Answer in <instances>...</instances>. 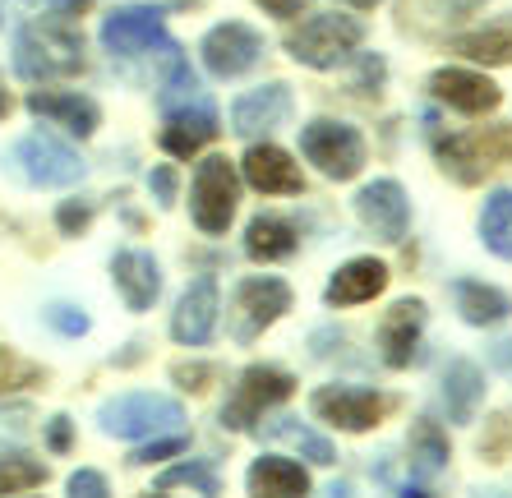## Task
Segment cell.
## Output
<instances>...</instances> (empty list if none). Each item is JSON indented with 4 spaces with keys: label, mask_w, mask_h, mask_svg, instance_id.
Instances as JSON below:
<instances>
[{
    "label": "cell",
    "mask_w": 512,
    "mask_h": 498,
    "mask_svg": "<svg viewBox=\"0 0 512 498\" xmlns=\"http://www.w3.org/2000/svg\"><path fill=\"white\" fill-rule=\"evenodd\" d=\"M245 485H250V498H310V471L291 457H259Z\"/></svg>",
    "instance_id": "obj_23"
},
{
    "label": "cell",
    "mask_w": 512,
    "mask_h": 498,
    "mask_svg": "<svg viewBox=\"0 0 512 498\" xmlns=\"http://www.w3.org/2000/svg\"><path fill=\"white\" fill-rule=\"evenodd\" d=\"M56 222H60V231L65 236H79L88 222H93V203H60V213H56Z\"/></svg>",
    "instance_id": "obj_39"
},
{
    "label": "cell",
    "mask_w": 512,
    "mask_h": 498,
    "mask_svg": "<svg viewBox=\"0 0 512 498\" xmlns=\"http://www.w3.org/2000/svg\"><path fill=\"white\" fill-rule=\"evenodd\" d=\"M33 383H42V369H37L33 360L14 356L10 346H0V392H14V388H33Z\"/></svg>",
    "instance_id": "obj_34"
},
{
    "label": "cell",
    "mask_w": 512,
    "mask_h": 498,
    "mask_svg": "<svg viewBox=\"0 0 512 498\" xmlns=\"http://www.w3.org/2000/svg\"><path fill=\"white\" fill-rule=\"evenodd\" d=\"M217 328V282L213 277H199V282L185 286V296L176 300V314H171V337L180 346H203Z\"/></svg>",
    "instance_id": "obj_16"
},
{
    "label": "cell",
    "mask_w": 512,
    "mask_h": 498,
    "mask_svg": "<svg viewBox=\"0 0 512 498\" xmlns=\"http://www.w3.org/2000/svg\"><path fill=\"white\" fill-rule=\"evenodd\" d=\"M429 93L439 97L443 107L462 111V116H485V111H494L503 102L499 83L485 79V74H476V70H434Z\"/></svg>",
    "instance_id": "obj_15"
},
{
    "label": "cell",
    "mask_w": 512,
    "mask_h": 498,
    "mask_svg": "<svg viewBox=\"0 0 512 498\" xmlns=\"http://www.w3.org/2000/svg\"><path fill=\"white\" fill-rule=\"evenodd\" d=\"M480 240L489 254L512 263V190H494L480 208Z\"/></svg>",
    "instance_id": "obj_29"
},
{
    "label": "cell",
    "mask_w": 512,
    "mask_h": 498,
    "mask_svg": "<svg viewBox=\"0 0 512 498\" xmlns=\"http://www.w3.org/2000/svg\"><path fill=\"white\" fill-rule=\"evenodd\" d=\"M185 448H190L185 434H171V439H153V443H143V448H134L130 462L134 466H153V462H167V457H180Z\"/></svg>",
    "instance_id": "obj_35"
},
{
    "label": "cell",
    "mask_w": 512,
    "mask_h": 498,
    "mask_svg": "<svg viewBox=\"0 0 512 498\" xmlns=\"http://www.w3.org/2000/svg\"><path fill=\"white\" fill-rule=\"evenodd\" d=\"M47 480V466L33 462V457H0V494H24V489L42 485Z\"/></svg>",
    "instance_id": "obj_31"
},
{
    "label": "cell",
    "mask_w": 512,
    "mask_h": 498,
    "mask_svg": "<svg viewBox=\"0 0 512 498\" xmlns=\"http://www.w3.org/2000/svg\"><path fill=\"white\" fill-rule=\"evenodd\" d=\"M84 5H88V0H51V10H56V14H79Z\"/></svg>",
    "instance_id": "obj_46"
},
{
    "label": "cell",
    "mask_w": 512,
    "mask_h": 498,
    "mask_svg": "<svg viewBox=\"0 0 512 498\" xmlns=\"http://www.w3.org/2000/svg\"><path fill=\"white\" fill-rule=\"evenodd\" d=\"M28 111L42 116V120H51V125H60V130L79 134V139H88V134L102 125V111H97L93 97L60 93V88H37V93H28Z\"/></svg>",
    "instance_id": "obj_19"
},
{
    "label": "cell",
    "mask_w": 512,
    "mask_h": 498,
    "mask_svg": "<svg viewBox=\"0 0 512 498\" xmlns=\"http://www.w3.org/2000/svg\"><path fill=\"white\" fill-rule=\"evenodd\" d=\"M300 153L328 180H356L360 166H365V139L346 120H310L300 130Z\"/></svg>",
    "instance_id": "obj_8"
},
{
    "label": "cell",
    "mask_w": 512,
    "mask_h": 498,
    "mask_svg": "<svg viewBox=\"0 0 512 498\" xmlns=\"http://www.w3.org/2000/svg\"><path fill=\"white\" fill-rule=\"evenodd\" d=\"M148 498H162V494H148Z\"/></svg>",
    "instance_id": "obj_52"
},
{
    "label": "cell",
    "mask_w": 512,
    "mask_h": 498,
    "mask_svg": "<svg viewBox=\"0 0 512 498\" xmlns=\"http://www.w3.org/2000/svg\"><path fill=\"white\" fill-rule=\"evenodd\" d=\"M162 489H171V485H194L203 498H217L222 494V485H217V471L208 462H185V466H171L162 480H157Z\"/></svg>",
    "instance_id": "obj_33"
},
{
    "label": "cell",
    "mask_w": 512,
    "mask_h": 498,
    "mask_svg": "<svg viewBox=\"0 0 512 498\" xmlns=\"http://www.w3.org/2000/svg\"><path fill=\"white\" fill-rule=\"evenodd\" d=\"M453 300H457V314H462L471 328H499V323L512 319L508 291H499V286H489V282H476V277H457Z\"/></svg>",
    "instance_id": "obj_21"
},
{
    "label": "cell",
    "mask_w": 512,
    "mask_h": 498,
    "mask_svg": "<svg viewBox=\"0 0 512 498\" xmlns=\"http://www.w3.org/2000/svg\"><path fill=\"white\" fill-rule=\"evenodd\" d=\"M291 309V286L282 277H245L236 286V309H231V332H236L240 346H250L263 328H273Z\"/></svg>",
    "instance_id": "obj_11"
},
{
    "label": "cell",
    "mask_w": 512,
    "mask_h": 498,
    "mask_svg": "<svg viewBox=\"0 0 512 498\" xmlns=\"http://www.w3.org/2000/svg\"><path fill=\"white\" fill-rule=\"evenodd\" d=\"M485 402V369L476 360H453L443 369V406H448V420L457 425H471Z\"/></svg>",
    "instance_id": "obj_24"
},
{
    "label": "cell",
    "mask_w": 512,
    "mask_h": 498,
    "mask_svg": "<svg viewBox=\"0 0 512 498\" xmlns=\"http://www.w3.org/2000/svg\"><path fill=\"white\" fill-rule=\"evenodd\" d=\"M383 286H388V268L379 259H351L333 273L323 296H328V305H365V300L379 296Z\"/></svg>",
    "instance_id": "obj_25"
},
{
    "label": "cell",
    "mask_w": 512,
    "mask_h": 498,
    "mask_svg": "<svg viewBox=\"0 0 512 498\" xmlns=\"http://www.w3.org/2000/svg\"><path fill=\"white\" fill-rule=\"evenodd\" d=\"M425 332V305L420 300H397L379 323V356L388 369H406Z\"/></svg>",
    "instance_id": "obj_17"
},
{
    "label": "cell",
    "mask_w": 512,
    "mask_h": 498,
    "mask_svg": "<svg viewBox=\"0 0 512 498\" xmlns=\"http://www.w3.org/2000/svg\"><path fill=\"white\" fill-rule=\"evenodd\" d=\"M268 14H277V19H296L300 10H305V0H259Z\"/></svg>",
    "instance_id": "obj_44"
},
{
    "label": "cell",
    "mask_w": 512,
    "mask_h": 498,
    "mask_svg": "<svg viewBox=\"0 0 512 498\" xmlns=\"http://www.w3.org/2000/svg\"><path fill=\"white\" fill-rule=\"evenodd\" d=\"M291 392H296V379H291L282 365H250V369H240V379L231 383V397L222 402V425L245 434V429L259 425L273 406H282Z\"/></svg>",
    "instance_id": "obj_4"
},
{
    "label": "cell",
    "mask_w": 512,
    "mask_h": 498,
    "mask_svg": "<svg viewBox=\"0 0 512 498\" xmlns=\"http://www.w3.org/2000/svg\"><path fill=\"white\" fill-rule=\"evenodd\" d=\"M14 70L24 74L28 83L79 74L84 70V37L74 33L65 19L19 28V37H14Z\"/></svg>",
    "instance_id": "obj_1"
},
{
    "label": "cell",
    "mask_w": 512,
    "mask_h": 498,
    "mask_svg": "<svg viewBox=\"0 0 512 498\" xmlns=\"http://www.w3.org/2000/svg\"><path fill=\"white\" fill-rule=\"evenodd\" d=\"M494 360H499V365H508V369H512V342H499V351H494Z\"/></svg>",
    "instance_id": "obj_48"
},
{
    "label": "cell",
    "mask_w": 512,
    "mask_h": 498,
    "mask_svg": "<svg viewBox=\"0 0 512 498\" xmlns=\"http://www.w3.org/2000/svg\"><path fill=\"white\" fill-rule=\"evenodd\" d=\"M245 180H250L259 194H300L305 190V176H300V166L291 162V153H282L277 143H254L245 162H240Z\"/></svg>",
    "instance_id": "obj_20"
},
{
    "label": "cell",
    "mask_w": 512,
    "mask_h": 498,
    "mask_svg": "<svg viewBox=\"0 0 512 498\" xmlns=\"http://www.w3.org/2000/svg\"><path fill=\"white\" fill-rule=\"evenodd\" d=\"M217 111L208 107V102H194L190 107H180L167 116V125H162V148H167L171 157H194L208 139H217Z\"/></svg>",
    "instance_id": "obj_22"
},
{
    "label": "cell",
    "mask_w": 512,
    "mask_h": 498,
    "mask_svg": "<svg viewBox=\"0 0 512 498\" xmlns=\"http://www.w3.org/2000/svg\"><path fill=\"white\" fill-rule=\"evenodd\" d=\"M485 0H439V10L443 14H453V19H462V14H471V10H480Z\"/></svg>",
    "instance_id": "obj_45"
},
{
    "label": "cell",
    "mask_w": 512,
    "mask_h": 498,
    "mask_svg": "<svg viewBox=\"0 0 512 498\" xmlns=\"http://www.w3.org/2000/svg\"><path fill=\"white\" fill-rule=\"evenodd\" d=\"M199 56H203V65H208V74H217V79H236V74L254 70V65L263 60V37L254 33L250 24L227 19V24H213L208 33H203Z\"/></svg>",
    "instance_id": "obj_12"
},
{
    "label": "cell",
    "mask_w": 512,
    "mask_h": 498,
    "mask_svg": "<svg viewBox=\"0 0 512 498\" xmlns=\"http://www.w3.org/2000/svg\"><path fill=\"white\" fill-rule=\"evenodd\" d=\"M148 190L157 194L162 208H171V203H176V171H171V166H153V171H148Z\"/></svg>",
    "instance_id": "obj_41"
},
{
    "label": "cell",
    "mask_w": 512,
    "mask_h": 498,
    "mask_svg": "<svg viewBox=\"0 0 512 498\" xmlns=\"http://www.w3.org/2000/svg\"><path fill=\"white\" fill-rule=\"evenodd\" d=\"M268 434H277V439H291L296 443L310 462H319V466H333L337 462V452H333V443L323 439V434H314V429H305V425H291V420H282V425H273Z\"/></svg>",
    "instance_id": "obj_32"
},
{
    "label": "cell",
    "mask_w": 512,
    "mask_h": 498,
    "mask_svg": "<svg viewBox=\"0 0 512 498\" xmlns=\"http://www.w3.org/2000/svg\"><path fill=\"white\" fill-rule=\"evenodd\" d=\"M356 213L379 240H402L411 226V199L397 180H374L356 194Z\"/></svg>",
    "instance_id": "obj_14"
},
{
    "label": "cell",
    "mask_w": 512,
    "mask_h": 498,
    "mask_svg": "<svg viewBox=\"0 0 512 498\" xmlns=\"http://www.w3.org/2000/svg\"><path fill=\"white\" fill-rule=\"evenodd\" d=\"M5 111H10V97H5V88H0V116H5Z\"/></svg>",
    "instance_id": "obj_51"
},
{
    "label": "cell",
    "mask_w": 512,
    "mask_h": 498,
    "mask_svg": "<svg viewBox=\"0 0 512 498\" xmlns=\"http://www.w3.org/2000/svg\"><path fill=\"white\" fill-rule=\"evenodd\" d=\"M508 439H512V415H494V420H489V434L480 439V452H485L489 462H499L503 452H508Z\"/></svg>",
    "instance_id": "obj_37"
},
{
    "label": "cell",
    "mask_w": 512,
    "mask_h": 498,
    "mask_svg": "<svg viewBox=\"0 0 512 498\" xmlns=\"http://www.w3.org/2000/svg\"><path fill=\"white\" fill-rule=\"evenodd\" d=\"M296 245H300L296 226L286 222V217H273V213H259L250 222V231H245V254H250V259H259V263L291 259V254H296Z\"/></svg>",
    "instance_id": "obj_26"
},
{
    "label": "cell",
    "mask_w": 512,
    "mask_h": 498,
    "mask_svg": "<svg viewBox=\"0 0 512 498\" xmlns=\"http://www.w3.org/2000/svg\"><path fill=\"white\" fill-rule=\"evenodd\" d=\"M190 102H199V74L190 70V60H171V74H167V88L157 93V107L167 111H180V107H190Z\"/></svg>",
    "instance_id": "obj_30"
},
{
    "label": "cell",
    "mask_w": 512,
    "mask_h": 498,
    "mask_svg": "<svg viewBox=\"0 0 512 498\" xmlns=\"http://www.w3.org/2000/svg\"><path fill=\"white\" fill-rule=\"evenodd\" d=\"M33 411L28 406H0V439H24Z\"/></svg>",
    "instance_id": "obj_40"
},
{
    "label": "cell",
    "mask_w": 512,
    "mask_h": 498,
    "mask_svg": "<svg viewBox=\"0 0 512 498\" xmlns=\"http://www.w3.org/2000/svg\"><path fill=\"white\" fill-rule=\"evenodd\" d=\"M494 498H499V494H494Z\"/></svg>",
    "instance_id": "obj_53"
},
{
    "label": "cell",
    "mask_w": 512,
    "mask_h": 498,
    "mask_svg": "<svg viewBox=\"0 0 512 498\" xmlns=\"http://www.w3.org/2000/svg\"><path fill=\"white\" fill-rule=\"evenodd\" d=\"M406 448H411V475H420V480H429L434 471H443V466H448V457H453L448 434H443L434 420H416V425H411Z\"/></svg>",
    "instance_id": "obj_28"
},
{
    "label": "cell",
    "mask_w": 512,
    "mask_h": 498,
    "mask_svg": "<svg viewBox=\"0 0 512 498\" xmlns=\"http://www.w3.org/2000/svg\"><path fill=\"white\" fill-rule=\"evenodd\" d=\"M97 420H102V434H111V439H162V434H176L185 411L167 392H125V397L102 406Z\"/></svg>",
    "instance_id": "obj_3"
},
{
    "label": "cell",
    "mask_w": 512,
    "mask_h": 498,
    "mask_svg": "<svg viewBox=\"0 0 512 498\" xmlns=\"http://www.w3.org/2000/svg\"><path fill=\"white\" fill-rule=\"evenodd\" d=\"M439 166L462 185H476L494 162H512V125H494L480 134H453V139L434 143Z\"/></svg>",
    "instance_id": "obj_9"
},
{
    "label": "cell",
    "mask_w": 512,
    "mask_h": 498,
    "mask_svg": "<svg viewBox=\"0 0 512 498\" xmlns=\"http://www.w3.org/2000/svg\"><path fill=\"white\" fill-rule=\"evenodd\" d=\"M328 498H351V485H328Z\"/></svg>",
    "instance_id": "obj_50"
},
{
    "label": "cell",
    "mask_w": 512,
    "mask_h": 498,
    "mask_svg": "<svg viewBox=\"0 0 512 498\" xmlns=\"http://www.w3.org/2000/svg\"><path fill=\"white\" fill-rule=\"evenodd\" d=\"M10 171L37 190H65V185H79L84 180V162L74 148H65L51 134H24V139L10 148Z\"/></svg>",
    "instance_id": "obj_7"
},
{
    "label": "cell",
    "mask_w": 512,
    "mask_h": 498,
    "mask_svg": "<svg viewBox=\"0 0 512 498\" xmlns=\"http://www.w3.org/2000/svg\"><path fill=\"white\" fill-rule=\"evenodd\" d=\"M74 434H70V415H51L47 420V448L51 452H70Z\"/></svg>",
    "instance_id": "obj_43"
},
{
    "label": "cell",
    "mask_w": 512,
    "mask_h": 498,
    "mask_svg": "<svg viewBox=\"0 0 512 498\" xmlns=\"http://www.w3.org/2000/svg\"><path fill=\"white\" fill-rule=\"evenodd\" d=\"M453 51L476 65H512V24H489L476 33L453 37Z\"/></svg>",
    "instance_id": "obj_27"
},
{
    "label": "cell",
    "mask_w": 512,
    "mask_h": 498,
    "mask_svg": "<svg viewBox=\"0 0 512 498\" xmlns=\"http://www.w3.org/2000/svg\"><path fill=\"white\" fill-rule=\"evenodd\" d=\"M171 374H176V383H180V388L203 392V388H208V379H213V374H217V369H213V365H176V369H171Z\"/></svg>",
    "instance_id": "obj_42"
},
{
    "label": "cell",
    "mask_w": 512,
    "mask_h": 498,
    "mask_svg": "<svg viewBox=\"0 0 512 498\" xmlns=\"http://www.w3.org/2000/svg\"><path fill=\"white\" fill-rule=\"evenodd\" d=\"M70 498H111V485L102 471H74L70 475Z\"/></svg>",
    "instance_id": "obj_38"
},
{
    "label": "cell",
    "mask_w": 512,
    "mask_h": 498,
    "mask_svg": "<svg viewBox=\"0 0 512 498\" xmlns=\"http://www.w3.org/2000/svg\"><path fill=\"white\" fill-rule=\"evenodd\" d=\"M111 282H116L120 300L143 314V309H153L157 291H162V268L148 249H120L116 259H111Z\"/></svg>",
    "instance_id": "obj_18"
},
{
    "label": "cell",
    "mask_w": 512,
    "mask_h": 498,
    "mask_svg": "<svg viewBox=\"0 0 512 498\" xmlns=\"http://www.w3.org/2000/svg\"><path fill=\"white\" fill-rule=\"evenodd\" d=\"M47 323L60 332V337H84L88 332V314L74 305H47Z\"/></svg>",
    "instance_id": "obj_36"
},
{
    "label": "cell",
    "mask_w": 512,
    "mask_h": 498,
    "mask_svg": "<svg viewBox=\"0 0 512 498\" xmlns=\"http://www.w3.org/2000/svg\"><path fill=\"white\" fill-rule=\"evenodd\" d=\"M291 88L286 83H263V88H250L245 97H236L231 107V130L240 139H259V134H273L291 120Z\"/></svg>",
    "instance_id": "obj_13"
},
{
    "label": "cell",
    "mask_w": 512,
    "mask_h": 498,
    "mask_svg": "<svg viewBox=\"0 0 512 498\" xmlns=\"http://www.w3.org/2000/svg\"><path fill=\"white\" fill-rule=\"evenodd\" d=\"M314 415L328 420L333 429H346V434H365V429L383 425V415L393 411V397H383L374 388H351V383H328L310 397Z\"/></svg>",
    "instance_id": "obj_10"
},
{
    "label": "cell",
    "mask_w": 512,
    "mask_h": 498,
    "mask_svg": "<svg viewBox=\"0 0 512 498\" xmlns=\"http://www.w3.org/2000/svg\"><path fill=\"white\" fill-rule=\"evenodd\" d=\"M240 203V176L231 157H203L190 185V217L203 236H227Z\"/></svg>",
    "instance_id": "obj_5"
},
{
    "label": "cell",
    "mask_w": 512,
    "mask_h": 498,
    "mask_svg": "<svg viewBox=\"0 0 512 498\" xmlns=\"http://www.w3.org/2000/svg\"><path fill=\"white\" fill-rule=\"evenodd\" d=\"M97 37H102V47L111 51V56H180V47L167 37V24H162V10H153V5H116V10L102 19V28H97Z\"/></svg>",
    "instance_id": "obj_6"
},
{
    "label": "cell",
    "mask_w": 512,
    "mask_h": 498,
    "mask_svg": "<svg viewBox=\"0 0 512 498\" xmlns=\"http://www.w3.org/2000/svg\"><path fill=\"white\" fill-rule=\"evenodd\" d=\"M402 498H439V494H434L429 485H406V489H402Z\"/></svg>",
    "instance_id": "obj_47"
},
{
    "label": "cell",
    "mask_w": 512,
    "mask_h": 498,
    "mask_svg": "<svg viewBox=\"0 0 512 498\" xmlns=\"http://www.w3.org/2000/svg\"><path fill=\"white\" fill-rule=\"evenodd\" d=\"M360 37H365V24L351 14H310V19H300V28L286 33V51L310 70H337L356 56Z\"/></svg>",
    "instance_id": "obj_2"
},
{
    "label": "cell",
    "mask_w": 512,
    "mask_h": 498,
    "mask_svg": "<svg viewBox=\"0 0 512 498\" xmlns=\"http://www.w3.org/2000/svg\"><path fill=\"white\" fill-rule=\"evenodd\" d=\"M342 5H351V10H374L379 0H342Z\"/></svg>",
    "instance_id": "obj_49"
}]
</instances>
